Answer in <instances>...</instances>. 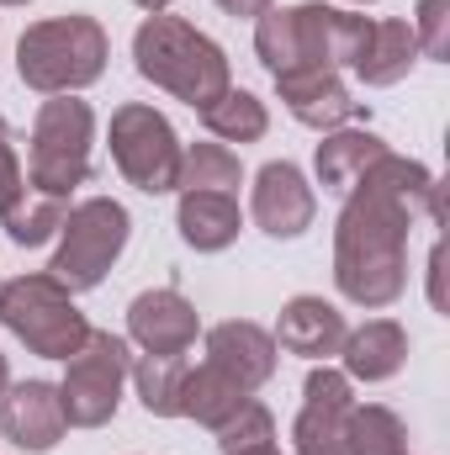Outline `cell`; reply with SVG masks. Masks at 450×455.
Wrapping results in <instances>:
<instances>
[{"instance_id": "obj_26", "label": "cell", "mask_w": 450, "mask_h": 455, "mask_svg": "<svg viewBox=\"0 0 450 455\" xmlns=\"http://www.w3.org/2000/svg\"><path fill=\"white\" fill-rule=\"evenodd\" d=\"M64 218H69V196H48V191H32L27 186V196L0 218V228H5V238L16 249H37V243L59 238Z\"/></svg>"}, {"instance_id": "obj_5", "label": "cell", "mask_w": 450, "mask_h": 455, "mask_svg": "<svg viewBox=\"0 0 450 455\" xmlns=\"http://www.w3.org/2000/svg\"><path fill=\"white\" fill-rule=\"evenodd\" d=\"M0 323L43 360H69L91 339V323L75 307V291H64L48 270L0 281Z\"/></svg>"}, {"instance_id": "obj_25", "label": "cell", "mask_w": 450, "mask_h": 455, "mask_svg": "<svg viewBox=\"0 0 450 455\" xmlns=\"http://www.w3.org/2000/svg\"><path fill=\"white\" fill-rule=\"evenodd\" d=\"M186 355H143L127 376L138 387V403L154 419H181V392H186Z\"/></svg>"}, {"instance_id": "obj_13", "label": "cell", "mask_w": 450, "mask_h": 455, "mask_svg": "<svg viewBox=\"0 0 450 455\" xmlns=\"http://www.w3.org/2000/svg\"><path fill=\"white\" fill-rule=\"evenodd\" d=\"M64 403H59V387L53 381H16L0 392V435L16 445V451L48 455L64 440Z\"/></svg>"}, {"instance_id": "obj_18", "label": "cell", "mask_w": 450, "mask_h": 455, "mask_svg": "<svg viewBox=\"0 0 450 455\" xmlns=\"http://www.w3.org/2000/svg\"><path fill=\"white\" fill-rule=\"evenodd\" d=\"M414 64H419V37H414V27H408L403 16H382V21H371V37H366L360 59H355L350 69H355L360 85L382 91V85L408 80Z\"/></svg>"}, {"instance_id": "obj_11", "label": "cell", "mask_w": 450, "mask_h": 455, "mask_svg": "<svg viewBox=\"0 0 450 455\" xmlns=\"http://www.w3.org/2000/svg\"><path fill=\"white\" fill-rule=\"evenodd\" d=\"M249 212H254L260 233H270V238H302L313 228V218H318V196H313L308 175L292 159H270L254 175Z\"/></svg>"}, {"instance_id": "obj_32", "label": "cell", "mask_w": 450, "mask_h": 455, "mask_svg": "<svg viewBox=\"0 0 450 455\" xmlns=\"http://www.w3.org/2000/svg\"><path fill=\"white\" fill-rule=\"evenodd\" d=\"M133 5H138V11H149V16H154V11H165V5H175V0H133Z\"/></svg>"}, {"instance_id": "obj_7", "label": "cell", "mask_w": 450, "mask_h": 455, "mask_svg": "<svg viewBox=\"0 0 450 455\" xmlns=\"http://www.w3.org/2000/svg\"><path fill=\"white\" fill-rule=\"evenodd\" d=\"M133 238V218L127 207L112 196H91L80 207H69V218L59 228V254L48 265V275L64 286V291H96L107 281L122 249Z\"/></svg>"}, {"instance_id": "obj_31", "label": "cell", "mask_w": 450, "mask_h": 455, "mask_svg": "<svg viewBox=\"0 0 450 455\" xmlns=\"http://www.w3.org/2000/svg\"><path fill=\"white\" fill-rule=\"evenodd\" d=\"M218 5H223L228 16H265L276 0H218Z\"/></svg>"}, {"instance_id": "obj_17", "label": "cell", "mask_w": 450, "mask_h": 455, "mask_svg": "<svg viewBox=\"0 0 450 455\" xmlns=\"http://www.w3.org/2000/svg\"><path fill=\"white\" fill-rule=\"evenodd\" d=\"M408 365V329L398 318H366L339 344V371L350 381H392Z\"/></svg>"}, {"instance_id": "obj_23", "label": "cell", "mask_w": 450, "mask_h": 455, "mask_svg": "<svg viewBox=\"0 0 450 455\" xmlns=\"http://www.w3.org/2000/svg\"><path fill=\"white\" fill-rule=\"evenodd\" d=\"M244 186V164L228 143H186L181 148V175H175V191H223L233 196Z\"/></svg>"}, {"instance_id": "obj_6", "label": "cell", "mask_w": 450, "mask_h": 455, "mask_svg": "<svg viewBox=\"0 0 450 455\" xmlns=\"http://www.w3.org/2000/svg\"><path fill=\"white\" fill-rule=\"evenodd\" d=\"M91 143H96V112L75 96H48L32 116L27 186L48 196H69L91 175Z\"/></svg>"}, {"instance_id": "obj_24", "label": "cell", "mask_w": 450, "mask_h": 455, "mask_svg": "<svg viewBox=\"0 0 450 455\" xmlns=\"http://www.w3.org/2000/svg\"><path fill=\"white\" fill-rule=\"evenodd\" d=\"M344 451L350 455H408V424L382 403H355L344 413Z\"/></svg>"}, {"instance_id": "obj_34", "label": "cell", "mask_w": 450, "mask_h": 455, "mask_svg": "<svg viewBox=\"0 0 450 455\" xmlns=\"http://www.w3.org/2000/svg\"><path fill=\"white\" fill-rule=\"evenodd\" d=\"M244 455H281V445H260V451H244Z\"/></svg>"}, {"instance_id": "obj_9", "label": "cell", "mask_w": 450, "mask_h": 455, "mask_svg": "<svg viewBox=\"0 0 450 455\" xmlns=\"http://www.w3.org/2000/svg\"><path fill=\"white\" fill-rule=\"evenodd\" d=\"M107 143H112V164L117 175L143 191V196H165L175 191V175H181V138L170 127V116L143 107V101H127L112 112L107 127Z\"/></svg>"}, {"instance_id": "obj_1", "label": "cell", "mask_w": 450, "mask_h": 455, "mask_svg": "<svg viewBox=\"0 0 450 455\" xmlns=\"http://www.w3.org/2000/svg\"><path fill=\"white\" fill-rule=\"evenodd\" d=\"M419 212L440 223V180L387 148L344 191L334 223V286L344 302L382 313L408 291V233Z\"/></svg>"}, {"instance_id": "obj_15", "label": "cell", "mask_w": 450, "mask_h": 455, "mask_svg": "<svg viewBox=\"0 0 450 455\" xmlns=\"http://www.w3.org/2000/svg\"><path fill=\"white\" fill-rule=\"evenodd\" d=\"M276 339L249 323V318H228L218 329H207V365H218L223 376H233L244 392H260L276 376Z\"/></svg>"}, {"instance_id": "obj_19", "label": "cell", "mask_w": 450, "mask_h": 455, "mask_svg": "<svg viewBox=\"0 0 450 455\" xmlns=\"http://www.w3.org/2000/svg\"><path fill=\"white\" fill-rule=\"evenodd\" d=\"M175 228H181V238L197 254H218V249H228L238 238V228H244L238 196H223V191H181Z\"/></svg>"}, {"instance_id": "obj_2", "label": "cell", "mask_w": 450, "mask_h": 455, "mask_svg": "<svg viewBox=\"0 0 450 455\" xmlns=\"http://www.w3.org/2000/svg\"><path fill=\"white\" fill-rule=\"evenodd\" d=\"M371 37V16L339 11L324 0H302V5H270L265 16H254V53L260 64L276 75L286 69H350L360 59Z\"/></svg>"}, {"instance_id": "obj_30", "label": "cell", "mask_w": 450, "mask_h": 455, "mask_svg": "<svg viewBox=\"0 0 450 455\" xmlns=\"http://www.w3.org/2000/svg\"><path fill=\"white\" fill-rule=\"evenodd\" d=\"M440 270H446V243H435V249H430V302H435V313H446V291H440Z\"/></svg>"}, {"instance_id": "obj_4", "label": "cell", "mask_w": 450, "mask_h": 455, "mask_svg": "<svg viewBox=\"0 0 450 455\" xmlns=\"http://www.w3.org/2000/svg\"><path fill=\"white\" fill-rule=\"evenodd\" d=\"M107 27L96 16H48L32 21L16 43V75L37 96H75L107 75Z\"/></svg>"}, {"instance_id": "obj_12", "label": "cell", "mask_w": 450, "mask_h": 455, "mask_svg": "<svg viewBox=\"0 0 450 455\" xmlns=\"http://www.w3.org/2000/svg\"><path fill=\"white\" fill-rule=\"evenodd\" d=\"M197 334H202V318L175 286L138 291L133 307H127V339L143 355H186L197 344Z\"/></svg>"}, {"instance_id": "obj_33", "label": "cell", "mask_w": 450, "mask_h": 455, "mask_svg": "<svg viewBox=\"0 0 450 455\" xmlns=\"http://www.w3.org/2000/svg\"><path fill=\"white\" fill-rule=\"evenodd\" d=\"M11 387V365H5V355H0V392Z\"/></svg>"}, {"instance_id": "obj_3", "label": "cell", "mask_w": 450, "mask_h": 455, "mask_svg": "<svg viewBox=\"0 0 450 455\" xmlns=\"http://www.w3.org/2000/svg\"><path fill=\"white\" fill-rule=\"evenodd\" d=\"M133 64L149 85L170 91L175 101H186L191 112H202L207 101H218L233 85L223 43H213L207 32H197L181 16L154 11L138 32H133Z\"/></svg>"}, {"instance_id": "obj_20", "label": "cell", "mask_w": 450, "mask_h": 455, "mask_svg": "<svg viewBox=\"0 0 450 455\" xmlns=\"http://www.w3.org/2000/svg\"><path fill=\"white\" fill-rule=\"evenodd\" d=\"M382 154H387V138H376V132H366V127H334V132H324V143H318V154H313L318 186L344 196Z\"/></svg>"}, {"instance_id": "obj_36", "label": "cell", "mask_w": 450, "mask_h": 455, "mask_svg": "<svg viewBox=\"0 0 450 455\" xmlns=\"http://www.w3.org/2000/svg\"><path fill=\"white\" fill-rule=\"evenodd\" d=\"M0 5H27V0H0Z\"/></svg>"}, {"instance_id": "obj_22", "label": "cell", "mask_w": 450, "mask_h": 455, "mask_svg": "<svg viewBox=\"0 0 450 455\" xmlns=\"http://www.w3.org/2000/svg\"><path fill=\"white\" fill-rule=\"evenodd\" d=\"M202 127L218 138V143H260L265 132H270V112H265V101L254 96V91H238V85H228L218 101H207L202 107Z\"/></svg>"}, {"instance_id": "obj_28", "label": "cell", "mask_w": 450, "mask_h": 455, "mask_svg": "<svg viewBox=\"0 0 450 455\" xmlns=\"http://www.w3.org/2000/svg\"><path fill=\"white\" fill-rule=\"evenodd\" d=\"M408 27L419 37V59L450 64V0H419V16Z\"/></svg>"}, {"instance_id": "obj_35", "label": "cell", "mask_w": 450, "mask_h": 455, "mask_svg": "<svg viewBox=\"0 0 450 455\" xmlns=\"http://www.w3.org/2000/svg\"><path fill=\"white\" fill-rule=\"evenodd\" d=\"M0 138H11V127H5V116H0Z\"/></svg>"}, {"instance_id": "obj_10", "label": "cell", "mask_w": 450, "mask_h": 455, "mask_svg": "<svg viewBox=\"0 0 450 455\" xmlns=\"http://www.w3.org/2000/svg\"><path fill=\"white\" fill-rule=\"evenodd\" d=\"M355 408V381L329 360L308 371L302 381V413L292 424L297 455H350L344 451V413Z\"/></svg>"}, {"instance_id": "obj_16", "label": "cell", "mask_w": 450, "mask_h": 455, "mask_svg": "<svg viewBox=\"0 0 450 455\" xmlns=\"http://www.w3.org/2000/svg\"><path fill=\"white\" fill-rule=\"evenodd\" d=\"M344 313H339L334 302H324V297H292L286 307H281V318H276V349H286V355H302V360H329L339 355V344H344Z\"/></svg>"}, {"instance_id": "obj_37", "label": "cell", "mask_w": 450, "mask_h": 455, "mask_svg": "<svg viewBox=\"0 0 450 455\" xmlns=\"http://www.w3.org/2000/svg\"><path fill=\"white\" fill-rule=\"evenodd\" d=\"M355 5H376V0H355Z\"/></svg>"}, {"instance_id": "obj_14", "label": "cell", "mask_w": 450, "mask_h": 455, "mask_svg": "<svg viewBox=\"0 0 450 455\" xmlns=\"http://www.w3.org/2000/svg\"><path fill=\"white\" fill-rule=\"evenodd\" d=\"M276 91H281L286 112L297 116L302 127H313V132H334V127H344L350 116H360V101L344 91L339 69H324V64L276 75Z\"/></svg>"}, {"instance_id": "obj_29", "label": "cell", "mask_w": 450, "mask_h": 455, "mask_svg": "<svg viewBox=\"0 0 450 455\" xmlns=\"http://www.w3.org/2000/svg\"><path fill=\"white\" fill-rule=\"evenodd\" d=\"M27 196V175H21V159L11 148V138H0V218Z\"/></svg>"}, {"instance_id": "obj_8", "label": "cell", "mask_w": 450, "mask_h": 455, "mask_svg": "<svg viewBox=\"0 0 450 455\" xmlns=\"http://www.w3.org/2000/svg\"><path fill=\"white\" fill-rule=\"evenodd\" d=\"M127 371H133L127 339H117L107 329H91V339L64 360V381H59L64 424L69 429H101V424H112L117 408H122Z\"/></svg>"}, {"instance_id": "obj_21", "label": "cell", "mask_w": 450, "mask_h": 455, "mask_svg": "<svg viewBox=\"0 0 450 455\" xmlns=\"http://www.w3.org/2000/svg\"><path fill=\"white\" fill-rule=\"evenodd\" d=\"M249 397H254V392H244L233 376H223L218 365H207V360H202V365H191V371H186L181 419H197L202 429H213V435H218L228 419H233V413L249 403Z\"/></svg>"}, {"instance_id": "obj_27", "label": "cell", "mask_w": 450, "mask_h": 455, "mask_svg": "<svg viewBox=\"0 0 450 455\" xmlns=\"http://www.w3.org/2000/svg\"><path fill=\"white\" fill-rule=\"evenodd\" d=\"M260 445H276V419L265 403H244L223 429H218V451L223 455H244V451H260Z\"/></svg>"}]
</instances>
